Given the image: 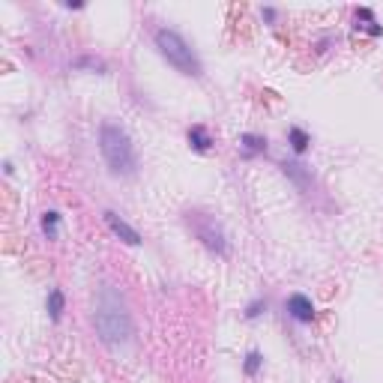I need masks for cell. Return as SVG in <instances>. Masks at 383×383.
Here are the masks:
<instances>
[{"mask_svg":"<svg viewBox=\"0 0 383 383\" xmlns=\"http://www.w3.org/2000/svg\"><path fill=\"white\" fill-rule=\"evenodd\" d=\"M105 222H108V227H111V234H114V236H120V240H123L126 245H141V234L135 231V227H132L129 222H123V218L117 216L114 209H108V213H105Z\"/></svg>","mask_w":383,"mask_h":383,"instance_id":"5","label":"cell"},{"mask_svg":"<svg viewBox=\"0 0 383 383\" xmlns=\"http://www.w3.org/2000/svg\"><path fill=\"white\" fill-rule=\"evenodd\" d=\"M186 138H189V144H192V150H198V153H207L209 147H213V138H209L207 126H192Z\"/></svg>","mask_w":383,"mask_h":383,"instance_id":"9","label":"cell"},{"mask_svg":"<svg viewBox=\"0 0 383 383\" xmlns=\"http://www.w3.org/2000/svg\"><path fill=\"white\" fill-rule=\"evenodd\" d=\"M335 383H342V380H335Z\"/></svg>","mask_w":383,"mask_h":383,"instance_id":"17","label":"cell"},{"mask_svg":"<svg viewBox=\"0 0 383 383\" xmlns=\"http://www.w3.org/2000/svg\"><path fill=\"white\" fill-rule=\"evenodd\" d=\"M240 147H243V156H245V159H252V156H258V153H267V138L245 132L243 138H240Z\"/></svg>","mask_w":383,"mask_h":383,"instance_id":"8","label":"cell"},{"mask_svg":"<svg viewBox=\"0 0 383 383\" xmlns=\"http://www.w3.org/2000/svg\"><path fill=\"white\" fill-rule=\"evenodd\" d=\"M263 18H267V21H276V9L267 6V9H263Z\"/></svg>","mask_w":383,"mask_h":383,"instance_id":"16","label":"cell"},{"mask_svg":"<svg viewBox=\"0 0 383 383\" xmlns=\"http://www.w3.org/2000/svg\"><path fill=\"white\" fill-rule=\"evenodd\" d=\"M63 306H66V297H63V290H48V315H51V321L57 324L60 321V315H63Z\"/></svg>","mask_w":383,"mask_h":383,"instance_id":"11","label":"cell"},{"mask_svg":"<svg viewBox=\"0 0 383 383\" xmlns=\"http://www.w3.org/2000/svg\"><path fill=\"white\" fill-rule=\"evenodd\" d=\"M261 312H267V303H263V299H254V303H249V308H245V317L254 321V317H261Z\"/></svg>","mask_w":383,"mask_h":383,"instance_id":"14","label":"cell"},{"mask_svg":"<svg viewBox=\"0 0 383 383\" xmlns=\"http://www.w3.org/2000/svg\"><path fill=\"white\" fill-rule=\"evenodd\" d=\"M288 315L294 317L297 324H312L315 321V303L306 294H294V297H288Z\"/></svg>","mask_w":383,"mask_h":383,"instance_id":"6","label":"cell"},{"mask_svg":"<svg viewBox=\"0 0 383 383\" xmlns=\"http://www.w3.org/2000/svg\"><path fill=\"white\" fill-rule=\"evenodd\" d=\"M281 171H285V177H290L297 183L299 192H308L312 189V174L299 165V162H281Z\"/></svg>","mask_w":383,"mask_h":383,"instance_id":"7","label":"cell"},{"mask_svg":"<svg viewBox=\"0 0 383 383\" xmlns=\"http://www.w3.org/2000/svg\"><path fill=\"white\" fill-rule=\"evenodd\" d=\"M261 366H263V357H261L258 351H252L249 357H245V366L243 368H245V375H249V377H254L261 371Z\"/></svg>","mask_w":383,"mask_h":383,"instance_id":"13","label":"cell"},{"mask_svg":"<svg viewBox=\"0 0 383 383\" xmlns=\"http://www.w3.org/2000/svg\"><path fill=\"white\" fill-rule=\"evenodd\" d=\"M99 150H102V159L111 174L117 177H132L135 168H138V156H135L132 138L126 135L120 126L114 123H102L99 129Z\"/></svg>","mask_w":383,"mask_h":383,"instance_id":"2","label":"cell"},{"mask_svg":"<svg viewBox=\"0 0 383 383\" xmlns=\"http://www.w3.org/2000/svg\"><path fill=\"white\" fill-rule=\"evenodd\" d=\"M93 321H96V333L108 348H123L132 342V315L126 299L117 294L111 285H102L93 303Z\"/></svg>","mask_w":383,"mask_h":383,"instance_id":"1","label":"cell"},{"mask_svg":"<svg viewBox=\"0 0 383 383\" xmlns=\"http://www.w3.org/2000/svg\"><path fill=\"white\" fill-rule=\"evenodd\" d=\"M288 144L294 147V153L303 156V153L308 150V144H312V135H308L306 129H299V126H290V129H288Z\"/></svg>","mask_w":383,"mask_h":383,"instance_id":"10","label":"cell"},{"mask_svg":"<svg viewBox=\"0 0 383 383\" xmlns=\"http://www.w3.org/2000/svg\"><path fill=\"white\" fill-rule=\"evenodd\" d=\"M153 42H156L159 54H162V57H165L177 72H183V75H192V78H198L200 72H204V66H200V60H198V54L192 51V45H189L177 30L159 27L156 36H153Z\"/></svg>","mask_w":383,"mask_h":383,"instance_id":"3","label":"cell"},{"mask_svg":"<svg viewBox=\"0 0 383 383\" xmlns=\"http://www.w3.org/2000/svg\"><path fill=\"white\" fill-rule=\"evenodd\" d=\"M57 225H60V213L57 209H48V213H42V234L54 240L57 236Z\"/></svg>","mask_w":383,"mask_h":383,"instance_id":"12","label":"cell"},{"mask_svg":"<svg viewBox=\"0 0 383 383\" xmlns=\"http://www.w3.org/2000/svg\"><path fill=\"white\" fill-rule=\"evenodd\" d=\"M75 66H90V69H105L99 60H93V57H81V60H75Z\"/></svg>","mask_w":383,"mask_h":383,"instance_id":"15","label":"cell"},{"mask_svg":"<svg viewBox=\"0 0 383 383\" xmlns=\"http://www.w3.org/2000/svg\"><path fill=\"white\" fill-rule=\"evenodd\" d=\"M195 234L200 236V243H204L209 252H216V254L227 252L225 234H222V227L216 225V218H195Z\"/></svg>","mask_w":383,"mask_h":383,"instance_id":"4","label":"cell"}]
</instances>
